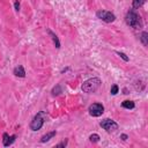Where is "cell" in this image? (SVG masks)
<instances>
[{
    "mask_svg": "<svg viewBox=\"0 0 148 148\" xmlns=\"http://www.w3.org/2000/svg\"><path fill=\"white\" fill-rule=\"evenodd\" d=\"M102 82L98 77H90L88 80H86L82 86H81V89L83 92H87V94H91V92H95L99 87H101Z\"/></svg>",
    "mask_w": 148,
    "mask_h": 148,
    "instance_id": "2",
    "label": "cell"
},
{
    "mask_svg": "<svg viewBox=\"0 0 148 148\" xmlns=\"http://www.w3.org/2000/svg\"><path fill=\"white\" fill-rule=\"evenodd\" d=\"M2 143H3V146L5 147H8V146H10L14 141H15V139H16V135L15 134H13V135H8L7 133H3V135H2Z\"/></svg>",
    "mask_w": 148,
    "mask_h": 148,
    "instance_id": "7",
    "label": "cell"
},
{
    "mask_svg": "<svg viewBox=\"0 0 148 148\" xmlns=\"http://www.w3.org/2000/svg\"><path fill=\"white\" fill-rule=\"evenodd\" d=\"M127 138H128V136H127L126 134H121V135H120V139H121V140H124V141H126V140H127Z\"/></svg>",
    "mask_w": 148,
    "mask_h": 148,
    "instance_id": "20",
    "label": "cell"
},
{
    "mask_svg": "<svg viewBox=\"0 0 148 148\" xmlns=\"http://www.w3.org/2000/svg\"><path fill=\"white\" fill-rule=\"evenodd\" d=\"M140 39H141L142 44H143L145 46H147V44H148V34H147L146 31H142V34H141V37H140Z\"/></svg>",
    "mask_w": 148,
    "mask_h": 148,
    "instance_id": "13",
    "label": "cell"
},
{
    "mask_svg": "<svg viewBox=\"0 0 148 148\" xmlns=\"http://www.w3.org/2000/svg\"><path fill=\"white\" fill-rule=\"evenodd\" d=\"M47 34L51 36V38H52V40H53L54 46H56L57 49H59V47H60V42H59V38L57 37V35H56L53 31H51V30H47Z\"/></svg>",
    "mask_w": 148,
    "mask_h": 148,
    "instance_id": "9",
    "label": "cell"
},
{
    "mask_svg": "<svg viewBox=\"0 0 148 148\" xmlns=\"http://www.w3.org/2000/svg\"><path fill=\"white\" fill-rule=\"evenodd\" d=\"M99 126H101L103 130H105L106 132H109V133L114 132L116 130H118V124H117L114 120L110 119V118L103 119V120L99 123Z\"/></svg>",
    "mask_w": 148,
    "mask_h": 148,
    "instance_id": "4",
    "label": "cell"
},
{
    "mask_svg": "<svg viewBox=\"0 0 148 148\" xmlns=\"http://www.w3.org/2000/svg\"><path fill=\"white\" fill-rule=\"evenodd\" d=\"M96 16H97V18H99V20H102V21H104L106 23H111V22H113L116 20L114 14L109 12V10H98L96 13Z\"/></svg>",
    "mask_w": 148,
    "mask_h": 148,
    "instance_id": "5",
    "label": "cell"
},
{
    "mask_svg": "<svg viewBox=\"0 0 148 148\" xmlns=\"http://www.w3.org/2000/svg\"><path fill=\"white\" fill-rule=\"evenodd\" d=\"M118 91H119V87H118L117 84H113V86L111 87V89H110L111 95H117V94H118Z\"/></svg>",
    "mask_w": 148,
    "mask_h": 148,
    "instance_id": "16",
    "label": "cell"
},
{
    "mask_svg": "<svg viewBox=\"0 0 148 148\" xmlns=\"http://www.w3.org/2000/svg\"><path fill=\"white\" fill-rule=\"evenodd\" d=\"M88 111H89V114L91 117H99L103 114L104 112V106L103 104L101 103H92L89 108H88Z\"/></svg>",
    "mask_w": 148,
    "mask_h": 148,
    "instance_id": "6",
    "label": "cell"
},
{
    "mask_svg": "<svg viewBox=\"0 0 148 148\" xmlns=\"http://www.w3.org/2000/svg\"><path fill=\"white\" fill-rule=\"evenodd\" d=\"M52 95L53 96H58V95H60L61 92H62V89H61V86L60 84H57L56 87H53V89H52Z\"/></svg>",
    "mask_w": 148,
    "mask_h": 148,
    "instance_id": "12",
    "label": "cell"
},
{
    "mask_svg": "<svg viewBox=\"0 0 148 148\" xmlns=\"http://www.w3.org/2000/svg\"><path fill=\"white\" fill-rule=\"evenodd\" d=\"M121 106H123L124 109L132 110V109H134V108H135V104H134V102H133V101H124V102L121 103Z\"/></svg>",
    "mask_w": 148,
    "mask_h": 148,
    "instance_id": "11",
    "label": "cell"
},
{
    "mask_svg": "<svg viewBox=\"0 0 148 148\" xmlns=\"http://www.w3.org/2000/svg\"><path fill=\"white\" fill-rule=\"evenodd\" d=\"M125 22L127 25H130L133 29H141L143 27V22L141 16L135 12V9H131L127 12L125 16Z\"/></svg>",
    "mask_w": 148,
    "mask_h": 148,
    "instance_id": "1",
    "label": "cell"
},
{
    "mask_svg": "<svg viewBox=\"0 0 148 148\" xmlns=\"http://www.w3.org/2000/svg\"><path fill=\"white\" fill-rule=\"evenodd\" d=\"M56 134H57V132H56V131H52V132L46 133L45 135H43V136L40 138V142H43V143H44V142H46V141L51 140V139H52V138H53Z\"/></svg>",
    "mask_w": 148,
    "mask_h": 148,
    "instance_id": "10",
    "label": "cell"
},
{
    "mask_svg": "<svg viewBox=\"0 0 148 148\" xmlns=\"http://www.w3.org/2000/svg\"><path fill=\"white\" fill-rule=\"evenodd\" d=\"M45 118H46V113L44 111H39L30 121V130L31 131H38L43 127L44 123H45Z\"/></svg>",
    "mask_w": 148,
    "mask_h": 148,
    "instance_id": "3",
    "label": "cell"
},
{
    "mask_svg": "<svg viewBox=\"0 0 148 148\" xmlns=\"http://www.w3.org/2000/svg\"><path fill=\"white\" fill-rule=\"evenodd\" d=\"M116 53H117V54H118V56H119V57H120V58H121L124 61H128V60H130V58H128V57H127V56H126L124 52H119V51H116Z\"/></svg>",
    "mask_w": 148,
    "mask_h": 148,
    "instance_id": "17",
    "label": "cell"
},
{
    "mask_svg": "<svg viewBox=\"0 0 148 148\" xmlns=\"http://www.w3.org/2000/svg\"><path fill=\"white\" fill-rule=\"evenodd\" d=\"M14 7H15V10H16V12H18V10H20V2H18L17 0L14 2Z\"/></svg>",
    "mask_w": 148,
    "mask_h": 148,
    "instance_id": "19",
    "label": "cell"
},
{
    "mask_svg": "<svg viewBox=\"0 0 148 148\" xmlns=\"http://www.w3.org/2000/svg\"><path fill=\"white\" fill-rule=\"evenodd\" d=\"M89 141L90 142H94V143H96V142H98L99 141V135L98 134H91L90 136H89Z\"/></svg>",
    "mask_w": 148,
    "mask_h": 148,
    "instance_id": "15",
    "label": "cell"
},
{
    "mask_svg": "<svg viewBox=\"0 0 148 148\" xmlns=\"http://www.w3.org/2000/svg\"><path fill=\"white\" fill-rule=\"evenodd\" d=\"M145 2H146V0H133V9L140 8Z\"/></svg>",
    "mask_w": 148,
    "mask_h": 148,
    "instance_id": "14",
    "label": "cell"
},
{
    "mask_svg": "<svg viewBox=\"0 0 148 148\" xmlns=\"http://www.w3.org/2000/svg\"><path fill=\"white\" fill-rule=\"evenodd\" d=\"M67 143H68V140L66 139V140H64L62 142H60V143L56 145V147H57V148H60V147H66V146H67Z\"/></svg>",
    "mask_w": 148,
    "mask_h": 148,
    "instance_id": "18",
    "label": "cell"
},
{
    "mask_svg": "<svg viewBox=\"0 0 148 148\" xmlns=\"http://www.w3.org/2000/svg\"><path fill=\"white\" fill-rule=\"evenodd\" d=\"M13 73H14L15 76H18V77H24V76H25V71H24L23 66H21V65L16 66V67L14 68Z\"/></svg>",
    "mask_w": 148,
    "mask_h": 148,
    "instance_id": "8",
    "label": "cell"
}]
</instances>
